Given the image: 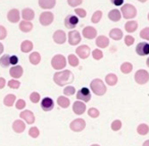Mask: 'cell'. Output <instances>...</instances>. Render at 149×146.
I'll list each match as a JSON object with an SVG mask.
<instances>
[{"label": "cell", "mask_w": 149, "mask_h": 146, "mask_svg": "<svg viewBox=\"0 0 149 146\" xmlns=\"http://www.w3.org/2000/svg\"><path fill=\"white\" fill-rule=\"evenodd\" d=\"M74 75L70 71L68 70H63L60 71V72H56L53 76V81L56 85L62 87L66 84H70V83L74 82Z\"/></svg>", "instance_id": "6da1fadb"}, {"label": "cell", "mask_w": 149, "mask_h": 146, "mask_svg": "<svg viewBox=\"0 0 149 146\" xmlns=\"http://www.w3.org/2000/svg\"><path fill=\"white\" fill-rule=\"evenodd\" d=\"M90 88H91L92 92L97 96H102L106 92V86L101 79H94L90 83Z\"/></svg>", "instance_id": "7a4b0ae2"}, {"label": "cell", "mask_w": 149, "mask_h": 146, "mask_svg": "<svg viewBox=\"0 0 149 146\" xmlns=\"http://www.w3.org/2000/svg\"><path fill=\"white\" fill-rule=\"evenodd\" d=\"M120 13H122V17L126 20H131V19H134L135 17L137 15V9L134 5L130 4H125L122 6L120 8Z\"/></svg>", "instance_id": "3957f363"}, {"label": "cell", "mask_w": 149, "mask_h": 146, "mask_svg": "<svg viewBox=\"0 0 149 146\" xmlns=\"http://www.w3.org/2000/svg\"><path fill=\"white\" fill-rule=\"evenodd\" d=\"M51 66L54 70L60 71L65 68L66 66V59L62 54H56L51 59Z\"/></svg>", "instance_id": "277c9868"}, {"label": "cell", "mask_w": 149, "mask_h": 146, "mask_svg": "<svg viewBox=\"0 0 149 146\" xmlns=\"http://www.w3.org/2000/svg\"><path fill=\"white\" fill-rule=\"evenodd\" d=\"M135 81L137 84L139 85H144L149 81V74L147 71L145 70H139L135 74Z\"/></svg>", "instance_id": "5b68a950"}, {"label": "cell", "mask_w": 149, "mask_h": 146, "mask_svg": "<svg viewBox=\"0 0 149 146\" xmlns=\"http://www.w3.org/2000/svg\"><path fill=\"white\" fill-rule=\"evenodd\" d=\"M54 21V15L50 11H44L40 15L39 17V22L42 26H49L52 24V22Z\"/></svg>", "instance_id": "8992f818"}, {"label": "cell", "mask_w": 149, "mask_h": 146, "mask_svg": "<svg viewBox=\"0 0 149 146\" xmlns=\"http://www.w3.org/2000/svg\"><path fill=\"white\" fill-rule=\"evenodd\" d=\"M86 122L83 119H76L70 124V128L74 132H81L85 129Z\"/></svg>", "instance_id": "52a82bcc"}, {"label": "cell", "mask_w": 149, "mask_h": 146, "mask_svg": "<svg viewBox=\"0 0 149 146\" xmlns=\"http://www.w3.org/2000/svg\"><path fill=\"white\" fill-rule=\"evenodd\" d=\"M77 99H79L80 101H83V102H88L91 100V91L86 87L81 88L77 92Z\"/></svg>", "instance_id": "ba28073f"}, {"label": "cell", "mask_w": 149, "mask_h": 146, "mask_svg": "<svg viewBox=\"0 0 149 146\" xmlns=\"http://www.w3.org/2000/svg\"><path fill=\"white\" fill-rule=\"evenodd\" d=\"M82 38L81 35L78 31H70L68 32V44L72 46H76L81 42Z\"/></svg>", "instance_id": "9c48e42d"}, {"label": "cell", "mask_w": 149, "mask_h": 146, "mask_svg": "<svg viewBox=\"0 0 149 146\" xmlns=\"http://www.w3.org/2000/svg\"><path fill=\"white\" fill-rule=\"evenodd\" d=\"M78 23H79V19L76 15H68L65 17V20H64V26H65L66 29H70V30L74 29L76 26L78 25Z\"/></svg>", "instance_id": "30bf717a"}, {"label": "cell", "mask_w": 149, "mask_h": 146, "mask_svg": "<svg viewBox=\"0 0 149 146\" xmlns=\"http://www.w3.org/2000/svg\"><path fill=\"white\" fill-rule=\"evenodd\" d=\"M136 53L140 56H146L149 54V43L147 42H140L136 46Z\"/></svg>", "instance_id": "8fae6325"}, {"label": "cell", "mask_w": 149, "mask_h": 146, "mask_svg": "<svg viewBox=\"0 0 149 146\" xmlns=\"http://www.w3.org/2000/svg\"><path fill=\"white\" fill-rule=\"evenodd\" d=\"M53 40L56 44H64L66 42V34L62 30H57L53 34Z\"/></svg>", "instance_id": "7c38bea8"}, {"label": "cell", "mask_w": 149, "mask_h": 146, "mask_svg": "<svg viewBox=\"0 0 149 146\" xmlns=\"http://www.w3.org/2000/svg\"><path fill=\"white\" fill-rule=\"evenodd\" d=\"M76 53H77V55L79 56L80 58L86 59V58H88L90 55V47L87 45H81L76 49Z\"/></svg>", "instance_id": "4fadbf2b"}, {"label": "cell", "mask_w": 149, "mask_h": 146, "mask_svg": "<svg viewBox=\"0 0 149 146\" xmlns=\"http://www.w3.org/2000/svg\"><path fill=\"white\" fill-rule=\"evenodd\" d=\"M19 117H21V119H23L26 123L30 124V125L35 123V115H34V113L32 112L31 110L22 111V112L19 113Z\"/></svg>", "instance_id": "5bb4252c"}, {"label": "cell", "mask_w": 149, "mask_h": 146, "mask_svg": "<svg viewBox=\"0 0 149 146\" xmlns=\"http://www.w3.org/2000/svg\"><path fill=\"white\" fill-rule=\"evenodd\" d=\"M83 36L86 38V39H89V40H92L94 39V38H96V36H97V31H96L95 28L93 27H85L83 29Z\"/></svg>", "instance_id": "9a60e30c"}, {"label": "cell", "mask_w": 149, "mask_h": 146, "mask_svg": "<svg viewBox=\"0 0 149 146\" xmlns=\"http://www.w3.org/2000/svg\"><path fill=\"white\" fill-rule=\"evenodd\" d=\"M19 19H21V15H19V9L13 8L7 13V20L10 23H17V22H19Z\"/></svg>", "instance_id": "2e32d148"}, {"label": "cell", "mask_w": 149, "mask_h": 146, "mask_svg": "<svg viewBox=\"0 0 149 146\" xmlns=\"http://www.w3.org/2000/svg\"><path fill=\"white\" fill-rule=\"evenodd\" d=\"M54 107V102L52 100V98L50 97H45L43 98V100L41 101V108L44 111H50L52 110Z\"/></svg>", "instance_id": "e0dca14e"}, {"label": "cell", "mask_w": 149, "mask_h": 146, "mask_svg": "<svg viewBox=\"0 0 149 146\" xmlns=\"http://www.w3.org/2000/svg\"><path fill=\"white\" fill-rule=\"evenodd\" d=\"M72 110L76 115H83L86 110V105L83 101H76L72 105Z\"/></svg>", "instance_id": "ac0fdd59"}, {"label": "cell", "mask_w": 149, "mask_h": 146, "mask_svg": "<svg viewBox=\"0 0 149 146\" xmlns=\"http://www.w3.org/2000/svg\"><path fill=\"white\" fill-rule=\"evenodd\" d=\"M96 45H97V47L99 48H106L108 45H109V39H108L106 36H98L97 38H96V41H95Z\"/></svg>", "instance_id": "d6986e66"}, {"label": "cell", "mask_w": 149, "mask_h": 146, "mask_svg": "<svg viewBox=\"0 0 149 146\" xmlns=\"http://www.w3.org/2000/svg\"><path fill=\"white\" fill-rule=\"evenodd\" d=\"M23 73H24V70L21 66H15L10 68L9 71V75L13 77V79H19L23 76Z\"/></svg>", "instance_id": "ffe728a7"}, {"label": "cell", "mask_w": 149, "mask_h": 146, "mask_svg": "<svg viewBox=\"0 0 149 146\" xmlns=\"http://www.w3.org/2000/svg\"><path fill=\"white\" fill-rule=\"evenodd\" d=\"M26 129V124L21 119H15L13 124V130L15 133H23Z\"/></svg>", "instance_id": "44dd1931"}, {"label": "cell", "mask_w": 149, "mask_h": 146, "mask_svg": "<svg viewBox=\"0 0 149 146\" xmlns=\"http://www.w3.org/2000/svg\"><path fill=\"white\" fill-rule=\"evenodd\" d=\"M22 17L24 19V21L31 22V21H33L34 17H35V13H34V10L31 8H25L22 11Z\"/></svg>", "instance_id": "7402d4cb"}, {"label": "cell", "mask_w": 149, "mask_h": 146, "mask_svg": "<svg viewBox=\"0 0 149 146\" xmlns=\"http://www.w3.org/2000/svg\"><path fill=\"white\" fill-rule=\"evenodd\" d=\"M55 4L56 0H39V6L43 9H51Z\"/></svg>", "instance_id": "603a6c76"}, {"label": "cell", "mask_w": 149, "mask_h": 146, "mask_svg": "<svg viewBox=\"0 0 149 146\" xmlns=\"http://www.w3.org/2000/svg\"><path fill=\"white\" fill-rule=\"evenodd\" d=\"M108 19L111 22H120V19H122V13L118 9H112L108 13Z\"/></svg>", "instance_id": "cb8c5ba5"}, {"label": "cell", "mask_w": 149, "mask_h": 146, "mask_svg": "<svg viewBox=\"0 0 149 146\" xmlns=\"http://www.w3.org/2000/svg\"><path fill=\"white\" fill-rule=\"evenodd\" d=\"M19 30L24 33H29L33 30V24L28 21H22L19 23Z\"/></svg>", "instance_id": "d4e9b609"}, {"label": "cell", "mask_w": 149, "mask_h": 146, "mask_svg": "<svg viewBox=\"0 0 149 146\" xmlns=\"http://www.w3.org/2000/svg\"><path fill=\"white\" fill-rule=\"evenodd\" d=\"M123 32L120 29H118V28H114V29L110 30L109 32V37L111 38L112 40H116V41H118V40H120L123 38Z\"/></svg>", "instance_id": "484cf974"}, {"label": "cell", "mask_w": 149, "mask_h": 146, "mask_svg": "<svg viewBox=\"0 0 149 146\" xmlns=\"http://www.w3.org/2000/svg\"><path fill=\"white\" fill-rule=\"evenodd\" d=\"M29 60L32 64L37 66V64H39L40 61H41V55H40L39 52H32L29 56Z\"/></svg>", "instance_id": "4316f807"}, {"label": "cell", "mask_w": 149, "mask_h": 146, "mask_svg": "<svg viewBox=\"0 0 149 146\" xmlns=\"http://www.w3.org/2000/svg\"><path fill=\"white\" fill-rule=\"evenodd\" d=\"M125 29L128 33H133L138 29V23L135 21H129L128 23H126L125 25Z\"/></svg>", "instance_id": "83f0119b"}, {"label": "cell", "mask_w": 149, "mask_h": 146, "mask_svg": "<svg viewBox=\"0 0 149 146\" xmlns=\"http://www.w3.org/2000/svg\"><path fill=\"white\" fill-rule=\"evenodd\" d=\"M32 49H33V43L29 40H25L21 44V50L24 53H28V52L32 51Z\"/></svg>", "instance_id": "f1b7e54d"}, {"label": "cell", "mask_w": 149, "mask_h": 146, "mask_svg": "<svg viewBox=\"0 0 149 146\" xmlns=\"http://www.w3.org/2000/svg\"><path fill=\"white\" fill-rule=\"evenodd\" d=\"M118 77H116V74H108L107 76L105 77V82L107 85H109V86H114V85H116V83H118Z\"/></svg>", "instance_id": "f546056e"}, {"label": "cell", "mask_w": 149, "mask_h": 146, "mask_svg": "<svg viewBox=\"0 0 149 146\" xmlns=\"http://www.w3.org/2000/svg\"><path fill=\"white\" fill-rule=\"evenodd\" d=\"M57 104L62 108H68L70 104V101L68 98H66L65 96H59L57 98Z\"/></svg>", "instance_id": "4dcf8cb0"}, {"label": "cell", "mask_w": 149, "mask_h": 146, "mask_svg": "<svg viewBox=\"0 0 149 146\" xmlns=\"http://www.w3.org/2000/svg\"><path fill=\"white\" fill-rule=\"evenodd\" d=\"M15 98H17V97H15V95H13V94H7L6 96L4 97L3 103H4L5 106L10 107V106H13V103H15Z\"/></svg>", "instance_id": "1f68e13d"}, {"label": "cell", "mask_w": 149, "mask_h": 146, "mask_svg": "<svg viewBox=\"0 0 149 146\" xmlns=\"http://www.w3.org/2000/svg\"><path fill=\"white\" fill-rule=\"evenodd\" d=\"M0 66L2 68H8L10 66V55L4 54L2 57L0 58Z\"/></svg>", "instance_id": "d6a6232c"}, {"label": "cell", "mask_w": 149, "mask_h": 146, "mask_svg": "<svg viewBox=\"0 0 149 146\" xmlns=\"http://www.w3.org/2000/svg\"><path fill=\"white\" fill-rule=\"evenodd\" d=\"M133 70V66L131 62H124V64L120 66V71H122L123 74L125 75H128L132 72Z\"/></svg>", "instance_id": "836d02e7"}, {"label": "cell", "mask_w": 149, "mask_h": 146, "mask_svg": "<svg viewBox=\"0 0 149 146\" xmlns=\"http://www.w3.org/2000/svg\"><path fill=\"white\" fill-rule=\"evenodd\" d=\"M137 132H138V134H140V135H142V136L147 135V134L149 133V127L146 124H141V125H139L138 128H137Z\"/></svg>", "instance_id": "e575fe53"}, {"label": "cell", "mask_w": 149, "mask_h": 146, "mask_svg": "<svg viewBox=\"0 0 149 146\" xmlns=\"http://www.w3.org/2000/svg\"><path fill=\"white\" fill-rule=\"evenodd\" d=\"M68 64H70V66H79V58L77 57V55H74V54H70L68 57Z\"/></svg>", "instance_id": "d590c367"}, {"label": "cell", "mask_w": 149, "mask_h": 146, "mask_svg": "<svg viewBox=\"0 0 149 146\" xmlns=\"http://www.w3.org/2000/svg\"><path fill=\"white\" fill-rule=\"evenodd\" d=\"M102 17V11L101 10H96L95 13L92 15V17H91V22L93 24H98L100 22Z\"/></svg>", "instance_id": "8d00e7d4"}, {"label": "cell", "mask_w": 149, "mask_h": 146, "mask_svg": "<svg viewBox=\"0 0 149 146\" xmlns=\"http://www.w3.org/2000/svg\"><path fill=\"white\" fill-rule=\"evenodd\" d=\"M122 129V122L120 119H116L111 123V130L112 131H120Z\"/></svg>", "instance_id": "74e56055"}, {"label": "cell", "mask_w": 149, "mask_h": 146, "mask_svg": "<svg viewBox=\"0 0 149 146\" xmlns=\"http://www.w3.org/2000/svg\"><path fill=\"white\" fill-rule=\"evenodd\" d=\"M88 115H89L90 117H93V119H96V117H99L100 112L99 110H98L97 108H95V107H91V108L88 110Z\"/></svg>", "instance_id": "f35d334b"}, {"label": "cell", "mask_w": 149, "mask_h": 146, "mask_svg": "<svg viewBox=\"0 0 149 146\" xmlns=\"http://www.w3.org/2000/svg\"><path fill=\"white\" fill-rule=\"evenodd\" d=\"M92 56H93L94 59L100 60V59H102V57H103V52H102L100 49H95V50H93V52H92Z\"/></svg>", "instance_id": "ab89813d"}, {"label": "cell", "mask_w": 149, "mask_h": 146, "mask_svg": "<svg viewBox=\"0 0 149 146\" xmlns=\"http://www.w3.org/2000/svg\"><path fill=\"white\" fill-rule=\"evenodd\" d=\"M19 86H21V82L15 79H13V80L8 81V87L11 89H19Z\"/></svg>", "instance_id": "60d3db41"}, {"label": "cell", "mask_w": 149, "mask_h": 146, "mask_svg": "<svg viewBox=\"0 0 149 146\" xmlns=\"http://www.w3.org/2000/svg\"><path fill=\"white\" fill-rule=\"evenodd\" d=\"M63 93H64V95H66V96H72V95H74V93H76V89H74V87H72V86L65 87L63 90Z\"/></svg>", "instance_id": "b9f144b4"}, {"label": "cell", "mask_w": 149, "mask_h": 146, "mask_svg": "<svg viewBox=\"0 0 149 146\" xmlns=\"http://www.w3.org/2000/svg\"><path fill=\"white\" fill-rule=\"evenodd\" d=\"M139 35H140V37L142 38V39L149 41V28H144V29L140 32Z\"/></svg>", "instance_id": "7bdbcfd3"}, {"label": "cell", "mask_w": 149, "mask_h": 146, "mask_svg": "<svg viewBox=\"0 0 149 146\" xmlns=\"http://www.w3.org/2000/svg\"><path fill=\"white\" fill-rule=\"evenodd\" d=\"M40 132H39V129L37 127H32L31 129L29 130V135L31 136L32 138H37L39 136Z\"/></svg>", "instance_id": "ee69618b"}, {"label": "cell", "mask_w": 149, "mask_h": 146, "mask_svg": "<svg viewBox=\"0 0 149 146\" xmlns=\"http://www.w3.org/2000/svg\"><path fill=\"white\" fill-rule=\"evenodd\" d=\"M30 100L33 103H38L40 101V94L38 92H33L30 95Z\"/></svg>", "instance_id": "f6af8a7d"}, {"label": "cell", "mask_w": 149, "mask_h": 146, "mask_svg": "<svg viewBox=\"0 0 149 146\" xmlns=\"http://www.w3.org/2000/svg\"><path fill=\"white\" fill-rule=\"evenodd\" d=\"M134 42H135V38L133 37V36L127 35L126 37H125V44H126L127 46H132L133 44H134Z\"/></svg>", "instance_id": "bcb514c9"}, {"label": "cell", "mask_w": 149, "mask_h": 146, "mask_svg": "<svg viewBox=\"0 0 149 146\" xmlns=\"http://www.w3.org/2000/svg\"><path fill=\"white\" fill-rule=\"evenodd\" d=\"M83 3V0H68V4L72 7H77Z\"/></svg>", "instance_id": "7dc6e473"}, {"label": "cell", "mask_w": 149, "mask_h": 146, "mask_svg": "<svg viewBox=\"0 0 149 146\" xmlns=\"http://www.w3.org/2000/svg\"><path fill=\"white\" fill-rule=\"evenodd\" d=\"M74 13L80 17H86V15H87V13H86V10L84 8H76Z\"/></svg>", "instance_id": "c3c4849f"}, {"label": "cell", "mask_w": 149, "mask_h": 146, "mask_svg": "<svg viewBox=\"0 0 149 146\" xmlns=\"http://www.w3.org/2000/svg\"><path fill=\"white\" fill-rule=\"evenodd\" d=\"M15 107L17 109H24L26 107V101L24 99H19L15 103Z\"/></svg>", "instance_id": "681fc988"}, {"label": "cell", "mask_w": 149, "mask_h": 146, "mask_svg": "<svg viewBox=\"0 0 149 146\" xmlns=\"http://www.w3.org/2000/svg\"><path fill=\"white\" fill-rule=\"evenodd\" d=\"M7 36V31L3 26H0V40L5 39Z\"/></svg>", "instance_id": "f907efd6"}, {"label": "cell", "mask_w": 149, "mask_h": 146, "mask_svg": "<svg viewBox=\"0 0 149 146\" xmlns=\"http://www.w3.org/2000/svg\"><path fill=\"white\" fill-rule=\"evenodd\" d=\"M17 62H19V57L17 55H10V64L17 66Z\"/></svg>", "instance_id": "816d5d0a"}, {"label": "cell", "mask_w": 149, "mask_h": 146, "mask_svg": "<svg viewBox=\"0 0 149 146\" xmlns=\"http://www.w3.org/2000/svg\"><path fill=\"white\" fill-rule=\"evenodd\" d=\"M125 0H110L111 4H113L114 6H120V5L124 4Z\"/></svg>", "instance_id": "f5cc1de1"}, {"label": "cell", "mask_w": 149, "mask_h": 146, "mask_svg": "<svg viewBox=\"0 0 149 146\" xmlns=\"http://www.w3.org/2000/svg\"><path fill=\"white\" fill-rule=\"evenodd\" d=\"M5 84H6V81H5V79L4 78H1V77H0V89L4 88Z\"/></svg>", "instance_id": "db71d44e"}, {"label": "cell", "mask_w": 149, "mask_h": 146, "mask_svg": "<svg viewBox=\"0 0 149 146\" xmlns=\"http://www.w3.org/2000/svg\"><path fill=\"white\" fill-rule=\"evenodd\" d=\"M3 50H4V46H3L2 43H0V54H2Z\"/></svg>", "instance_id": "11a10c76"}, {"label": "cell", "mask_w": 149, "mask_h": 146, "mask_svg": "<svg viewBox=\"0 0 149 146\" xmlns=\"http://www.w3.org/2000/svg\"><path fill=\"white\" fill-rule=\"evenodd\" d=\"M143 146H149V140H146V141L143 143Z\"/></svg>", "instance_id": "9f6ffc18"}, {"label": "cell", "mask_w": 149, "mask_h": 146, "mask_svg": "<svg viewBox=\"0 0 149 146\" xmlns=\"http://www.w3.org/2000/svg\"><path fill=\"white\" fill-rule=\"evenodd\" d=\"M137 1H139V2H142V3H145L147 0H137Z\"/></svg>", "instance_id": "6f0895ef"}, {"label": "cell", "mask_w": 149, "mask_h": 146, "mask_svg": "<svg viewBox=\"0 0 149 146\" xmlns=\"http://www.w3.org/2000/svg\"><path fill=\"white\" fill-rule=\"evenodd\" d=\"M146 64H147V66L149 68V57L147 58V60H146Z\"/></svg>", "instance_id": "680465c9"}, {"label": "cell", "mask_w": 149, "mask_h": 146, "mask_svg": "<svg viewBox=\"0 0 149 146\" xmlns=\"http://www.w3.org/2000/svg\"><path fill=\"white\" fill-rule=\"evenodd\" d=\"M91 146H100V145H98V144H92Z\"/></svg>", "instance_id": "91938a15"}, {"label": "cell", "mask_w": 149, "mask_h": 146, "mask_svg": "<svg viewBox=\"0 0 149 146\" xmlns=\"http://www.w3.org/2000/svg\"><path fill=\"white\" fill-rule=\"evenodd\" d=\"M147 19H148V21H149V13H148V15H147Z\"/></svg>", "instance_id": "94428289"}]
</instances>
